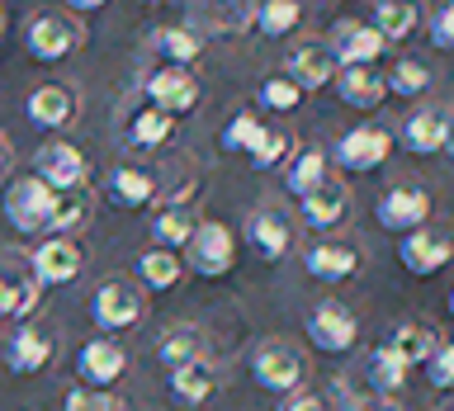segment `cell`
Listing matches in <instances>:
<instances>
[{
  "instance_id": "17",
  "label": "cell",
  "mask_w": 454,
  "mask_h": 411,
  "mask_svg": "<svg viewBox=\"0 0 454 411\" xmlns=\"http://www.w3.org/2000/svg\"><path fill=\"white\" fill-rule=\"evenodd\" d=\"M450 255H454L450 237L435 232V227H417V232H403V241H397V260H403L411 275H435Z\"/></svg>"
},
{
  "instance_id": "3",
  "label": "cell",
  "mask_w": 454,
  "mask_h": 411,
  "mask_svg": "<svg viewBox=\"0 0 454 411\" xmlns=\"http://www.w3.org/2000/svg\"><path fill=\"white\" fill-rule=\"evenodd\" d=\"M184 251H190V269L204 275V279H223L227 269H232V260H237L232 232H227L223 222H208V218H199L194 237L184 241Z\"/></svg>"
},
{
  "instance_id": "1",
  "label": "cell",
  "mask_w": 454,
  "mask_h": 411,
  "mask_svg": "<svg viewBox=\"0 0 454 411\" xmlns=\"http://www.w3.org/2000/svg\"><path fill=\"white\" fill-rule=\"evenodd\" d=\"M81 24L71 19L67 10H48V14H34L24 28V48L34 62H62V57H71L81 48Z\"/></svg>"
},
{
  "instance_id": "21",
  "label": "cell",
  "mask_w": 454,
  "mask_h": 411,
  "mask_svg": "<svg viewBox=\"0 0 454 411\" xmlns=\"http://www.w3.org/2000/svg\"><path fill=\"white\" fill-rule=\"evenodd\" d=\"M332 71H336V62H332V52H326V43H298V48L284 57V76H289L303 95L332 81Z\"/></svg>"
},
{
  "instance_id": "35",
  "label": "cell",
  "mask_w": 454,
  "mask_h": 411,
  "mask_svg": "<svg viewBox=\"0 0 454 411\" xmlns=\"http://www.w3.org/2000/svg\"><path fill=\"white\" fill-rule=\"evenodd\" d=\"M85 222H90V198H85L81 190H71V194H57L48 232H57V237H76Z\"/></svg>"
},
{
  "instance_id": "43",
  "label": "cell",
  "mask_w": 454,
  "mask_h": 411,
  "mask_svg": "<svg viewBox=\"0 0 454 411\" xmlns=\"http://www.w3.org/2000/svg\"><path fill=\"white\" fill-rule=\"evenodd\" d=\"M105 397L109 392H99V388H71L62 397V411H99V407H105Z\"/></svg>"
},
{
  "instance_id": "39",
  "label": "cell",
  "mask_w": 454,
  "mask_h": 411,
  "mask_svg": "<svg viewBox=\"0 0 454 411\" xmlns=\"http://www.w3.org/2000/svg\"><path fill=\"white\" fill-rule=\"evenodd\" d=\"M289 151H294V137L284 133V128H270L265 142H261V147H255V151L247 156V161H251L255 170H275V166L289 161Z\"/></svg>"
},
{
  "instance_id": "28",
  "label": "cell",
  "mask_w": 454,
  "mask_h": 411,
  "mask_svg": "<svg viewBox=\"0 0 454 411\" xmlns=\"http://www.w3.org/2000/svg\"><path fill=\"white\" fill-rule=\"evenodd\" d=\"M137 275H142V283H147L152 293H166V289H176V283L184 279V260L176 251H166V246H152V251L137 255Z\"/></svg>"
},
{
  "instance_id": "11",
  "label": "cell",
  "mask_w": 454,
  "mask_h": 411,
  "mask_svg": "<svg viewBox=\"0 0 454 411\" xmlns=\"http://www.w3.org/2000/svg\"><path fill=\"white\" fill-rule=\"evenodd\" d=\"M76 368H81V383L85 388H114V383L123 378V368H128V350L119 345L114 336H95V340H85L81 354H76Z\"/></svg>"
},
{
  "instance_id": "33",
  "label": "cell",
  "mask_w": 454,
  "mask_h": 411,
  "mask_svg": "<svg viewBox=\"0 0 454 411\" xmlns=\"http://www.w3.org/2000/svg\"><path fill=\"white\" fill-rule=\"evenodd\" d=\"M204 340H199L194 326H166L161 340H156V360H161L166 368H180V364H194V360H204Z\"/></svg>"
},
{
  "instance_id": "48",
  "label": "cell",
  "mask_w": 454,
  "mask_h": 411,
  "mask_svg": "<svg viewBox=\"0 0 454 411\" xmlns=\"http://www.w3.org/2000/svg\"><path fill=\"white\" fill-rule=\"evenodd\" d=\"M0 34H5V10H0Z\"/></svg>"
},
{
  "instance_id": "37",
  "label": "cell",
  "mask_w": 454,
  "mask_h": 411,
  "mask_svg": "<svg viewBox=\"0 0 454 411\" xmlns=\"http://www.w3.org/2000/svg\"><path fill=\"white\" fill-rule=\"evenodd\" d=\"M426 85H431V66L417 62V57H403V62H397L388 76H383V90H388V95H403V99L426 95Z\"/></svg>"
},
{
  "instance_id": "10",
  "label": "cell",
  "mask_w": 454,
  "mask_h": 411,
  "mask_svg": "<svg viewBox=\"0 0 454 411\" xmlns=\"http://www.w3.org/2000/svg\"><path fill=\"white\" fill-rule=\"evenodd\" d=\"M308 340L326 354H340L360 340V317H355L346 303H317L308 317Z\"/></svg>"
},
{
  "instance_id": "24",
  "label": "cell",
  "mask_w": 454,
  "mask_h": 411,
  "mask_svg": "<svg viewBox=\"0 0 454 411\" xmlns=\"http://www.w3.org/2000/svg\"><path fill=\"white\" fill-rule=\"evenodd\" d=\"M38 279L20 265H0V317H28L38 307Z\"/></svg>"
},
{
  "instance_id": "2",
  "label": "cell",
  "mask_w": 454,
  "mask_h": 411,
  "mask_svg": "<svg viewBox=\"0 0 454 411\" xmlns=\"http://www.w3.org/2000/svg\"><path fill=\"white\" fill-rule=\"evenodd\" d=\"M251 374L265 392H294L303 383V354L289 340H261L251 350Z\"/></svg>"
},
{
  "instance_id": "9",
  "label": "cell",
  "mask_w": 454,
  "mask_h": 411,
  "mask_svg": "<svg viewBox=\"0 0 454 411\" xmlns=\"http://www.w3.org/2000/svg\"><path fill=\"white\" fill-rule=\"evenodd\" d=\"M388 151H393V133L388 128H374V123H360V128H350V133H340L336 142V161L340 170H379L383 161H388Z\"/></svg>"
},
{
  "instance_id": "46",
  "label": "cell",
  "mask_w": 454,
  "mask_h": 411,
  "mask_svg": "<svg viewBox=\"0 0 454 411\" xmlns=\"http://www.w3.org/2000/svg\"><path fill=\"white\" fill-rule=\"evenodd\" d=\"M99 411H128V407L119 402V397H105V407H99Z\"/></svg>"
},
{
  "instance_id": "14",
  "label": "cell",
  "mask_w": 454,
  "mask_h": 411,
  "mask_svg": "<svg viewBox=\"0 0 454 411\" xmlns=\"http://www.w3.org/2000/svg\"><path fill=\"white\" fill-rule=\"evenodd\" d=\"M397 142H403L411 156H435V151H445V147H450V109L426 105V109H417V113H407Z\"/></svg>"
},
{
  "instance_id": "25",
  "label": "cell",
  "mask_w": 454,
  "mask_h": 411,
  "mask_svg": "<svg viewBox=\"0 0 454 411\" xmlns=\"http://www.w3.org/2000/svg\"><path fill=\"white\" fill-rule=\"evenodd\" d=\"M213 388H218V374H213L208 360L170 368V397H176L180 407H204L208 397H213Z\"/></svg>"
},
{
  "instance_id": "36",
  "label": "cell",
  "mask_w": 454,
  "mask_h": 411,
  "mask_svg": "<svg viewBox=\"0 0 454 411\" xmlns=\"http://www.w3.org/2000/svg\"><path fill=\"white\" fill-rule=\"evenodd\" d=\"M265 133H270V123H261L251 109H241L237 119L223 128V137H218V142H223L227 151H241V156H251V151L265 142Z\"/></svg>"
},
{
  "instance_id": "18",
  "label": "cell",
  "mask_w": 454,
  "mask_h": 411,
  "mask_svg": "<svg viewBox=\"0 0 454 411\" xmlns=\"http://www.w3.org/2000/svg\"><path fill=\"white\" fill-rule=\"evenodd\" d=\"M332 90L340 95V105H350V109H379L383 105V71L379 66H336L332 71Z\"/></svg>"
},
{
  "instance_id": "32",
  "label": "cell",
  "mask_w": 454,
  "mask_h": 411,
  "mask_svg": "<svg viewBox=\"0 0 454 411\" xmlns=\"http://www.w3.org/2000/svg\"><path fill=\"white\" fill-rule=\"evenodd\" d=\"M435 331L431 326H421V322H403L393 331V340H388V350L397 354V360H403V368H417V364H426V354L435 350Z\"/></svg>"
},
{
  "instance_id": "30",
  "label": "cell",
  "mask_w": 454,
  "mask_h": 411,
  "mask_svg": "<svg viewBox=\"0 0 454 411\" xmlns=\"http://www.w3.org/2000/svg\"><path fill=\"white\" fill-rule=\"evenodd\" d=\"M417 24H421V10H417V0H379L374 19H369V28H374V34H379L383 43H397V38H407Z\"/></svg>"
},
{
  "instance_id": "20",
  "label": "cell",
  "mask_w": 454,
  "mask_h": 411,
  "mask_svg": "<svg viewBox=\"0 0 454 411\" xmlns=\"http://www.w3.org/2000/svg\"><path fill=\"white\" fill-rule=\"evenodd\" d=\"M105 198L114 208L133 213V208H147L156 198V175L147 166H114L109 180H105Z\"/></svg>"
},
{
  "instance_id": "15",
  "label": "cell",
  "mask_w": 454,
  "mask_h": 411,
  "mask_svg": "<svg viewBox=\"0 0 454 411\" xmlns=\"http://www.w3.org/2000/svg\"><path fill=\"white\" fill-rule=\"evenodd\" d=\"M57 354V336L52 326H38V322H24L20 331L10 336V350H5V364L14 374H38V368H48Z\"/></svg>"
},
{
  "instance_id": "45",
  "label": "cell",
  "mask_w": 454,
  "mask_h": 411,
  "mask_svg": "<svg viewBox=\"0 0 454 411\" xmlns=\"http://www.w3.org/2000/svg\"><path fill=\"white\" fill-rule=\"evenodd\" d=\"M71 10H99V5H109V0H67Z\"/></svg>"
},
{
  "instance_id": "38",
  "label": "cell",
  "mask_w": 454,
  "mask_h": 411,
  "mask_svg": "<svg viewBox=\"0 0 454 411\" xmlns=\"http://www.w3.org/2000/svg\"><path fill=\"white\" fill-rule=\"evenodd\" d=\"M369 378H374V388L397 392V388H403V378H407V368H403V360H397L388 345H379L374 354H369Z\"/></svg>"
},
{
  "instance_id": "27",
  "label": "cell",
  "mask_w": 454,
  "mask_h": 411,
  "mask_svg": "<svg viewBox=\"0 0 454 411\" xmlns=\"http://www.w3.org/2000/svg\"><path fill=\"white\" fill-rule=\"evenodd\" d=\"M326 166H332V161H326L322 147H294L289 151V166H284V184H289V194L303 198L308 190H317V184L332 175Z\"/></svg>"
},
{
  "instance_id": "31",
  "label": "cell",
  "mask_w": 454,
  "mask_h": 411,
  "mask_svg": "<svg viewBox=\"0 0 454 411\" xmlns=\"http://www.w3.org/2000/svg\"><path fill=\"white\" fill-rule=\"evenodd\" d=\"M255 28L265 38H289L298 19H303V0H255Z\"/></svg>"
},
{
  "instance_id": "6",
  "label": "cell",
  "mask_w": 454,
  "mask_h": 411,
  "mask_svg": "<svg viewBox=\"0 0 454 411\" xmlns=\"http://www.w3.org/2000/svg\"><path fill=\"white\" fill-rule=\"evenodd\" d=\"M34 161H38L34 175L48 184V190H57V194L85 190V180H90V161H85V151L71 147V142H43Z\"/></svg>"
},
{
  "instance_id": "5",
  "label": "cell",
  "mask_w": 454,
  "mask_h": 411,
  "mask_svg": "<svg viewBox=\"0 0 454 411\" xmlns=\"http://www.w3.org/2000/svg\"><path fill=\"white\" fill-rule=\"evenodd\" d=\"M90 317H95V326L105 336H119V331H128V326L142 322V293L128 279L99 283L95 298H90Z\"/></svg>"
},
{
  "instance_id": "7",
  "label": "cell",
  "mask_w": 454,
  "mask_h": 411,
  "mask_svg": "<svg viewBox=\"0 0 454 411\" xmlns=\"http://www.w3.org/2000/svg\"><path fill=\"white\" fill-rule=\"evenodd\" d=\"M326 52H332L336 66H374L379 57L388 52V43H383L364 19H340V24H332Z\"/></svg>"
},
{
  "instance_id": "44",
  "label": "cell",
  "mask_w": 454,
  "mask_h": 411,
  "mask_svg": "<svg viewBox=\"0 0 454 411\" xmlns=\"http://www.w3.org/2000/svg\"><path fill=\"white\" fill-rule=\"evenodd\" d=\"M284 411H326V402L317 392H294L289 402H284Z\"/></svg>"
},
{
  "instance_id": "16",
  "label": "cell",
  "mask_w": 454,
  "mask_h": 411,
  "mask_svg": "<svg viewBox=\"0 0 454 411\" xmlns=\"http://www.w3.org/2000/svg\"><path fill=\"white\" fill-rule=\"evenodd\" d=\"M346 218H350V190L336 175H326L317 190L303 194V222L312 232H332V227H340Z\"/></svg>"
},
{
  "instance_id": "22",
  "label": "cell",
  "mask_w": 454,
  "mask_h": 411,
  "mask_svg": "<svg viewBox=\"0 0 454 411\" xmlns=\"http://www.w3.org/2000/svg\"><path fill=\"white\" fill-rule=\"evenodd\" d=\"M194 227H199L194 198H166V204L152 213V237H156V246H166V251H180L184 241L194 237Z\"/></svg>"
},
{
  "instance_id": "13",
  "label": "cell",
  "mask_w": 454,
  "mask_h": 411,
  "mask_svg": "<svg viewBox=\"0 0 454 411\" xmlns=\"http://www.w3.org/2000/svg\"><path fill=\"white\" fill-rule=\"evenodd\" d=\"M426 222H431V194L417 184H397L379 198V227H388V232H417Z\"/></svg>"
},
{
  "instance_id": "8",
  "label": "cell",
  "mask_w": 454,
  "mask_h": 411,
  "mask_svg": "<svg viewBox=\"0 0 454 411\" xmlns=\"http://www.w3.org/2000/svg\"><path fill=\"white\" fill-rule=\"evenodd\" d=\"M142 90H147V105H156L161 113H190L199 105V81L190 66H156L147 81H142Z\"/></svg>"
},
{
  "instance_id": "19",
  "label": "cell",
  "mask_w": 454,
  "mask_h": 411,
  "mask_svg": "<svg viewBox=\"0 0 454 411\" xmlns=\"http://www.w3.org/2000/svg\"><path fill=\"white\" fill-rule=\"evenodd\" d=\"M247 237H251V251L261 255V260H284V255L294 251V222L284 218L279 208H261V213H251Z\"/></svg>"
},
{
  "instance_id": "40",
  "label": "cell",
  "mask_w": 454,
  "mask_h": 411,
  "mask_svg": "<svg viewBox=\"0 0 454 411\" xmlns=\"http://www.w3.org/2000/svg\"><path fill=\"white\" fill-rule=\"evenodd\" d=\"M261 105L275 109V113H294L298 105H303V90H298L289 76H265V85H261Z\"/></svg>"
},
{
  "instance_id": "12",
  "label": "cell",
  "mask_w": 454,
  "mask_h": 411,
  "mask_svg": "<svg viewBox=\"0 0 454 411\" xmlns=\"http://www.w3.org/2000/svg\"><path fill=\"white\" fill-rule=\"evenodd\" d=\"M81 269H85V251L71 237H48L34 251V260H28V275L38 279V289H48V283H71Z\"/></svg>"
},
{
  "instance_id": "23",
  "label": "cell",
  "mask_w": 454,
  "mask_h": 411,
  "mask_svg": "<svg viewBox=\"0 0 454 411\" xmlns=\"http://www.w3.org/2000/svg\"><path fill=\"white\" fill-rule=\"evenodd\" d=\"M303 265H308L312 279L340 283V279H350L355 269H360V251H355L350 241H317V246H308Z\"/></svg>"
},
{
  "instance_id": "42",
  "label": "cell",
  "mask_w": 454,
  "mask_h": 411,
  "mask_svg": "<svg viewBox=\"0 0 454 411\" xmlns=\"http://www.w3.org/2000/svg\"><path fill=\"white\" fill-rule=\"evenodd\" d=\"M431 38H435V48H440V52H450V48H454V5H450V0L431 14Z\"/></svg>"
},
{
  "instance_id": "41",
  "label": "cell",
  "mask_w": 454,
  "mask_h": 411,
  "mask_svg": "<svg viewBox=\"0 0 454 411\" xmlns=\"http://www.w3.org/2000/svg\"><path fill=\"white\" fill-rule=\"evenodd\" d=\"M426 374H431V388H454V345L450 340H435V350L426 354Z\"/></svg>"
},
{
  "instance_id": "47",
  "label": "cell",
  "mask_w": 454,
  "mask_h": 411,
  "mask_svg": "<svg viewBox=\"0 0 454 411\" xmlns=\"http://www.w3.org/2000/svg\"><path fill=\"white\" fill-rule=\"evenodd\" d=\"M5 166H10V142L0 137V170H5Z\"/></svg>"
},
{
  "instance_id": "29",
  "label": "cell",
  "mask_w": 454,
  "mask_h": 411,
  "mask_svg": "<svg viewBox=\"0 0 454 411\" xmlns=\"http://www.w3.org/2000/svg\"><path fill=\"white\" fill-rule=\"evenodd\" d=\"M152 52H161L166 57V66H194L199 62V34L194 28H184V24H161L152 34Z\"/></svg>"
},
{
  "instance_id": "49",
  "label": "cell",
  "mask_w": 454,
  "mask_h": 411,
  "mask_svg": "<svg viewBox=\"0 0 454 411\" xmlns=\"http://www.w3.org/2000/svg\"><path fill=\"white\" fill-rule=\"evenodd\" d=\"M142 5H161V0H142Z\"/></svg>"
},
{
  "instance_id": "26",
  "label": "cell",
  "mask_w": 454,
  "mask_h": 411,
  "mask_svg": "<svg viewBox=\"0 0 454 411\" xmlns=\"http://www.w3.org/2000/svg\"><path fill=\"white\" fill-rule=\"evenodd\" d=\"M24 109H28V119H34L38 128H67V119L76 113V95L52 81V85H38Z\"/></svg>"
},
{
  "instance_id": "4",
  "label": "cell",
  "mask_w": 454,
  "mask_h": 411,
  "mask_svg": "<svg viewBox=\"0 0 454 411\" xmlns=\"http://www.w3.org/2000/svg\"><path fill=\"white\" fill-rule=\"evenodd\" d=\"M52 204H57V190H48L38 175H24L5 190V218L20 227V232H48Z\"/></svg>"
},
{
  "instance_id": "34",
  "label": "cell",
  "mask_w": 454,
  "mask_h": 411,
  "mask_svg": "<svg viewBox=\"0 0 454 411\" xmlns=\"http://www.w3.org/2000/svg\"><path fill=\"white\" fill-rule=\"evenodd\" d=\"M170 133H176V119L161 113L156 105H142L133 119H128V142H133V147H166Z\"/></svg>"
}]
</instances>
